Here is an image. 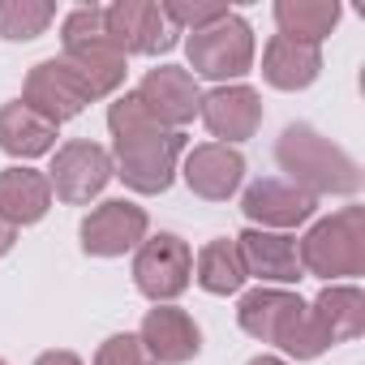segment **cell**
I'll return each instance as SVG.
<instances>
[{
    "mask_svg": "<svg viewBox=\"0 0 365 365\" xmlns=\"http://www.w3.org/2000/svg\"><path fill=\"white\" fill-rule=\"evenodd\" d=\"M108 129L116 142L112 172L133 194H163L176 176V159L185 155V133L163 129L133 91H125L108 108Z\"/></svg>",
    "mask_w": 365,
    "mask_h": 365,
    "instance_id": "1",
    "label": "cell"
},
{
    "mask_svg": "<svg viewBox=\"0 0 365 365\" xmlns=\"http://www.w3.org/2000/svg\"><path fill=\"white\" fill-rule=\"evenodd\" d=\"M275 163L288 172L284 180L297 190H305L309 198H348L361 190V168L356 159L335 146L331 138H322L314 125H288L275 142Z\"/></svg>",
    "mask_w": 365,
    "mask_h": 365,
    "instance_id": "2",
    "label": "cell"
},
{
    "mask_svg": "<svg viewBox=\"0 0 365 365\" xmlns=\"http://www.w3.org/2000/svg\"><path fill=\"white\" fill-rule=\"evenodd\" d=\"M237 322H241L245 335H254L258 344H275L292 361H314V356H322L331 348L322 339L309 305L297 292H284V288H254V292H245L241 305H237Z\"/></svg>",
    "mask_w": 365,
    "mask_h": 365,
    "instance_id": "3",
    "label": "cell"
},
{
    "mask_svg": "<svg viewBox=\"0 0 365 365\" xmlns=\"http://www.w3.org/2000/svg\"><path fill=\"white\" fill-rule=\"evenodd\" d=\"M61 48H65V65L82 78V86L91 91V99H103L112 91H120L125 82V56L112 48L108 31H103V9L99 5H82L65 18L61 26Z\"/></svg>",
    "mask_w": 365,
    "mask_h": 365,
    "instance_id": "4",
    "label": "cell"
},
{
    "mask_svg": "<svg viewBox=\"0 0 365 365\" xmlns=\"http://www.w3.org/2000/svg\"><path fill=\"white\" fill-rule=\"evenodd\" d=\"M301 250V271L335 284V279H352L365 271V211L361 207H344L331 220H318L305 241H297Z\"/></svg>",
    "mask_w": 365,
    "mask_h": 365,
    "instance_id": "5",
    "label": "cell"
},
{
    "mask_svg": "<svg viewBox=\"0 0 365 365\" xmlns=\"http://www.w3.org/2000/svg\"><path fill=\"white\" fill-rule=\"evenodd\" d=\"M185 52H190V69L198 78H211V82L245 78L250 65H254V31H250V22L241 14L228 9L220 22L194 31Z\"/></svg>",
    "mask_w": 365,
    "mask_h": 365,
    "instance_id": "6",
    "label": "cell"
},
{
    "mask_svg": "<svg viewBox=\"0 0 365 365\" xmlns=\"http://www.w3.org/2000/svg\"><path fill=\"white\" fill-rule=\"evenodd\" d=\"M194 279V250L172 237V232H159L150 241L138 245V258H133V284L142 297H150L155 305H168L176 301L180 292L190 288Z\"/></svg>",
    "mask_w": 365,
    "mask_h": 365,
    "instance_id": "7",
    "label": "cell"
},
{
    "mask_svg": "<svg viewBox=\"0 0 365 365\" xmlns=\"http://www.w3.org/2000/svg\"><path fill=\"white\" fill-rule=\"evenodd\" d=\"M112 155L99 146V142H65L56 146L52 155V168H48V185L61 202L69 207H86L91 198L103 194V185L112 180Z\"/></svg>",
    "mask_w": 365,
    "mask_h": 365,
    "instance_id": "8",
    "label": "cell"
},
{
    "mask_svg": "<svg viewBox=\"0 0 365 365\" xmlns=\"http://www.w3.org/2000/svg\"><path fill=\"white\" fill-rule=\"evenodd\" d=\"M103 31L120 56H155L176 43V31L155 0H116V5H108Z\"/></svg>",
    "mask_w": 365,
    "mask_h": 365,
    "instance_id": "9",
    "label": "cell"
},
{
    "mask_svg": "<svg viewBox=\"0 0 365 365\" xmlns=\"http://www.w3.org/2000/svg\"><path fill=\"white\" fill-rule=\"evenodd\" d=\"M22 103H26L31 112H39L43 120L61 125V120H73V116L91 103V91L82 86V78H78L65 61H39V65L26 73Z\"/></svg>",
    "mask_w": 365,
    "mask_h": 365,
    "instance_id": "10",
    "label": "cell"
},
{
    "mask_svg": "<svg viewBox=\"0 0 365 365\" xmlns=\"http://www.w3.org/2000/svg\"><path fill=\"white\" fill-rule=\"evenodd\" d=\"M146 211L125 202V198H112V202H99L86 220H82V250L91 258H120L129 254L133 245L146 241Z\"/></svg>",
    "mask_w": 365,
    "mask_h": 365,
    "instance_id": "11",
    "label": "cell"
},
{
    "mask_svg": "<svg viewBox=\"0 0 365 365\" xmlns=\"http://www.w3.org/2000/svg\"><path fill=\"white\" fill-rule=\"evenodd\" d=\"M133 95L146 103V112H150L163 129H185V125L198 116V108H202V91H198L194 73H190V69H176V65L150 69Z\"/></svg>",
    "mask_w": 365,
    "mask_h": 365,
    "instance_id": "12",
    "label": "cell"
},
{
    "mask_svg": "<svg viewBox=\"0 0 365 365\" xmlns=\"http://www.w3.org/2000/svg\"><path fill=\"white\" fill-rule=\"evenodd\" d=\"M314 207H318V198H309L305 190L288 185L284 176H262V180H254V185L245 190V198H241L245 220H250L254 228H262V232H288V228L305 224V220L314 215Z\"/></svg>",
    "mask_w": 365,
    "mask_h": 365,
    "instance_id": "13",
    "label": "cell"
},
{
    "mask_svg": "<svg viewBox=\"0 0 365 365\" xmlns=\"http://www.w3.org/2000/svg\"><path fill=\"white\" fill-rule=\"evenodd\" d=\"M138 339L146 344V352H150L155 365H185V361H194L198 348H202L198 322H194L185 309H176V305H155V309L142 318Z\"/></svg>",
    "mask_w": 365,
    "mask_h": 365,
    "instance_id": "14",
    "label": "cell"
},
{
    "mask_svg": "<svg viewBox=\"0 0 365 365\" xmlns=\"http://www.w3.org/2000/svg\"><path fill=\"white\" fill-rule=\"evenodd\" d=\"M198 116L220 138V146H232V142H245V138L258 133V125H262V95L254 86H215L211 95H202Z\"/></svg>",
    "mask_w": 365,
    "mask_h": 365,
    "instance_id": "15",
    "label": "cell"
},
{
    "mask_svg": "<svg viewBox=\"0 0 365 365\" xmlns=\"http://www.w3.org/2000/svg\"><path fill=\"white\" fill-rule=\"evenodd\" d=\"M245 180V159L237 146L202 142L185 155V185L207 202H228Z\"/></svg>",
    "mask_w": 365,
    "mask_h": 365,
    "instance_id": "16",
    "label": "cell"
},
{
    "mask_svg": "<svg viewBox=\"0 0 365 365\" xmlns=\"http://www.w3.org/2000/svg\"><path fill=\"white\" fill-rule=\"evenodd\" d=\"M237 250H241V262H245V275L262 279V284H297L305 271H301V250H297V237L288 232H262V228H245L237 237Z\"/></svg>",
    "mask_w": 365,
    "mask_h": 365,
    "instance_id": "17",
    "label": "cell"
},
{
    "mask_svg": "<svg viewBox=\"0 0 365 365\" xmlns=\"http://www.w3.org/2000/svg\"><path fill=\"white\" fill-rule=\"evenodd\" d=\"M52 207V185L48 176L35 168H5L0 172V220H9L14 228L39 224Z\"/></svg>",
    "mask_w": 365,
    "mask_h": 365,
    "instance_id": "18",
    "label": "cell"
},
{
    "mask_svg": "<svg viewBox=\"0 0 365 365\" xmlns=\"http://www.w3.org/2000/svg\"><path fill=\"white\" fill-rule=\"evenodd\" d=\"M327 344H348L365 331V292L356 284H327L309 305Z\"/></svg>",
    "mask_w": 365,
    "mask_h": 365,
    "instance_id": "19",
    "label": "cell"
},
{
    "mask_svg": "<svg viewBox=\"0 0 365 365\" xmlns=\"http://www.w3.org/2000/svg\"><path fill=\"white\" fill-rule=\"evenodd\" d=\"M318 73H322V52L314 43H297V39L275 35L262 52V78L275 91H305L318 82Z\"/></svg>",
    "mask_w": 365,
    "mask_h": 365,
    "instance_id": "20",
    "label": "cell"
},
{
    "mask_svg": "<svg viewBox=\"0 0 365 365\" xmlns=\"http://www.w3.org/2000/svg\"><path fill=\"white\" fill-rule=\"evenodd\" d=\"M56 146V125L43 120L39 112H31L22 99L0 108V150L14 159H35L48 155Z\"/></svg>",
    "mask_w": 365,
    "mask_h": 365,
    "instance_id": "21",
    "label": "cell"
},
{
    "mask_svg": "<svg viewBox=\"0 0 365 365\" xmlns=\"http://www.w3.org/2000/svg\"><path fill=\"white\" fill-rule=\"evenodd\" d=\"M275 22H279L284 39L318 48L335 31V22H339V5H335V0H279V5H275Z\"/></svg>",
    "mask_w": 365,
    "mask_h": 365,
    "instance_id": "22",
    "label": "cell"
},
{
    "mask_svg": "<svg viewBox=\"0 0 365 365\" xmlns=\"http://www.w3.org/2000/svg\"><path fill=\"white\" fill-rule=\"evenodd\" d=\"M194 279H198V288H202V292H211V297H228V292H237V288L250 279V275H245V262H241L237 241H228V237L207 241V245L198 250Z\"/></svg>",
    "mask_w": 365,
    "mask_h": 365,
    "instance_id": "23",
    "label": "cell"
},
{
    "mask_svg": "<svg viewBox=\"0 0 365 365\" xmlns=\"http://www.w3.org/2000/svg\"><path fill=\"white\" fill-rule=\"evenodd\" d=\"M52 22H56V9L43 5V0H0V39L9 43L39 39Z\"/></svg>",
    "mask_w": 365,
    "mask_h": 365,
    "instance_id": "24",
    "label": "cell"
},
{
    "mask_svg": "<svg viewBox=\"0 0 365 365\" xmlns=\"http://www.w3.org/2000/svg\"><path fill=\"white\" fill-rule=\"evenodd\" d=\"M159 9L172 22V31H202V26H211L228 14V5H202V0H168Z\"/></svg>",
    "mask_w": 365,
    "mask_h": 365,
    "instance_id": "25",
    "label": "cell"
},
{
    "mask_svg": "<svg viewBox=\"0 0 365 365\" xmlns=\"http://www.w3.org/2000/svg\"><path fill=\"white\" fill-rule=\"evenodd\" d=\"M95 365H155V361H150V352L138 335H112V339L99 344Z\"/></svg>",
    "mask_w": 365,
    "mask_h": 365,
    "instance_id": "26",
    "label": "cell"
},
{
    "mask_svg": "<svg viewBox=\"0 0 365 365\" xmlns=\"http://www.w3.org/2000/svg\"><path fill=\"white\" fill-rule=\"evenodd\" d=\"M35 365H82V361H78L73 352H65V348H52V352H43Z\"/></svg>",
    "mask_w": 365,
    "mask_h": 365,
    "instance_id": "27",
    "label": "cell"
},
{
    "mask_svg": "<svg viewBox=\"0 0 365 365\" xmlns=\"http://www.w3.org/2000/svg\"><path fill=\"white\" fill-rule=\"evenodd\" d=\"M14 241H18V228H14L9 220H0V258L14 250Z\"/></svg>",
    "mask_w": 365,
    "mask_h": 365,
    "instance_id": "28",
    "label": "cell"
},
{
    "mask_svg": "<svg viewBox=\"0 0 365 365\" xmlns=\"http://www.w3.org/2000/svg\"><path fill=\"white\" fill-rule=\"evenodd\" d=\"M250 365H288V361H279V356H254Z\"/></svg>",
    "mask_w": 365,
    "mask_h": 365,
    "instance_id": "29",
    "label": "cell"
},
{
    "mask_svg": "<svg viewBox=\"0 0 365 365\" xmlns=\"http://www.w3.org/2000/svg\"><path fill=\"white\" fill-rule=\"evenodd\" d=\"M0 365H5V361H0Z\"/></svg>",
    "mask_w": 365,
    "mask_h": 365,
    "instance_id": "30",
    "label": "cell"
}]
</instances>
